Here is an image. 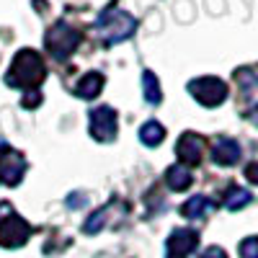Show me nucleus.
<instances>
[{
  "mask_svg": "<svg viewBox=\"0 0 258 258\" xmlns=\"http://www.w3.org/2000/svg\"><path fill=\"white\" fill-rule=\"evenodd\" d=\"M44 78H47V64L41 59V54L34 49H21L11 62V70H8L6 80H8V85L31 91V88L44 83Z\"/></svg>",
  "mask_w": 258,
  "mask_h": 258,
  "instance_id": "nucleus-1",
  "label": "nucleus"
},
{
  "mask_svg": "<svg viewBox=\"0 0 258 258\" xmlns=\"http://www.w3.org/2000/svg\"><path fill=\"white\" fill-rule=\"evenodd\" d=\"M137 29V18L129 16L124 11H109L98 18L96 24V34L103 44H119V41H126Z\"/></svg>",
  "mask_w": 258,
  "mask_h": 258,
  "instance_id": "nucleus-2",
  "label": "nucleus"
},
{
  "mask_svg": "<svg viewBox=\"0 0 258 258\" xmlns=\"http://www.w3.org/2000/svg\"><path fill=\"white\" fill-rule=\"evenodd\" d=\"M31 238V225L21 214L3 202L0 204V245L3 248H21Z\"/></svg>",
  "mask_w": 258,
  "mask_h": 258,
  "instance_id": "nucleus-3",
  "label": "nucleus"
},
{
  "mask_svg": "<svg viewBox=\"0 0 258 258\" xmlns=\"http://www.w3.org/2000/svg\"><path fill=\"white\" fill-rule=\"evenodd\" d=\"M188 93L194 96V101L207 106V109H217L220 103L227 101V83L222 78L214 75H204V78H194L188 83Z\"/></svg>",
  "mask_w": 258,
  "mask_h": 258,
  "instance_id": "nucleus-4",
  "label": "nucleus"
},
{
  "mask_svg": "<svg viewBox=\"0 0 258 258\" xmlns=\"http://www.w3.org/2000/svg\"><path fill=\"white\" fill-rule=\"evenodd\" d=\"M44 44H47V49L52 52L54 59H68V57L78 49V44H80V34H78L73 26L64 24V21H59V24H54V26L47 31Z\"/></svg>",
  "mask_w": 258,
  "mask_h": 258,
  "instance_id": "nucleus-5",
  "label": "nucleus"
},
{
  "mask_svg": "<svg viewBox=\"0 0 258 258\" xmlns=\"http://www.w3.org/2000/svg\"><path fill=\"white\" fill-rule=\"evenodd\" d=\"M119 132V119L111 106H98L91 111V135L98 142H111Z\"/></svg>",
  "mask_w": 258,
  "mask_h": 258,
  "instance_id": "nucleus-6",
  "label": "nucleus"
},
{
  "mask_svg": "<svg viewBox=\"0 0 258 258\" xmlns=\"http://www.w3.org/2000/svg\"><path fill=\"white\" fill-rule=\"evenodd\" d=\"M24 173H26L24 155L6 145L3 150H0V181H3L6 186H16V183H21Z\"/></svg>",
  "mask_w": 258,
  "mask_h": 258,
  "instance_id": "nucleus-7",
  "label": "nucleus"
},
{
  "mask_svg": "<svg viewBox=\"0 0 258 258\" xmlns=\"http://www.w3.org/2000/svg\"><path fill=\"white\" fill-rule=\"evenodd\" d=\"M199 245V232L197 230H188V227H181V230H173L170 238L165 240V258H186L188 253H194Z\"/></svg>",
  "mask_w": 258,
  "mask_h": 258,
  "instance_id": "nucleus-8",
  "label": "nucleus"
},
{
  "mask_svg": "<svg viewBox=\"0 0 258 258\" xmlns=\"http://www.w3.org/2000/svg\"><path fill=\"white\" fill-rule=\"evenodd\" d=\"M176 153H178V160L181 165H199L202 158H204V140L197 135V132H183L176 142Z\"/></svg>",
  "mask_w": 258,
  "mask_h": 258,
  "instance_id": "nucleus-9",
  "label": "nucleus"
},
{
  "mask_svg": "<svg viewBox=\"0 0 258 258\" xmlns=\"http://www.w3.org/2000/svg\"><path fill=\"white\" fill-rule=\"evenodd\" d=\"M240 145L235 142L232 137H220L217 142L212 145V160L217 163V165H222V168H230V165H235L240 160Z\"/></svg>",
  "mask_w": 258,
  "mask_h": 258,
  "instance_id": "nucleus-10",
  "label": "nucleus"
},
{
  "mask_svg": "<svg viewBox=\"0 0 258 258\" xmlns=\"http://www.w3.org/2000/svg\"><path fill=\"white\" fill-rule=\"evenodd\" d=\"M103 83H106V78H103L101 73H96V70L85 73V75L78 80V85H75V96H80V98H85V101H91V98H96V96L101 93Z\"/></svg>",
  "mask_w": 258,
  "mask_h": 258,
  "instance_id": "nucleus-11",
  "label": "nucleus"
},
{
  "mask_svg": "<svg viewBox=\"0 0 258 258\" xmlns=\"http://www.w3.org/2000/svg\"><path fill=\"white\" fill-rule=\"evenodd\" d=\"M165 183L170 186V191H186L194 183V176H191V170L186 165L176 163V165H170L165 170Z\"/></svg>",
  "mask_w": 258,
  "mask_h": 258,
  "instance_id": "nucleus-12",
  "label": "nucleus"
},
{
  "mask_svg": "<svg viewBox=\"0 0 258 258\" xmlns=\"http://www.w3.org/2000/svg\"><path fill=\"white\" fill-rule=\"evenodd\" d=\"M212 209H214V202L209 197H191L181 207V214H183V217H188V220H202V217H207Z\"/></svg>",
  "mask_w": 258,
  "mask_h": 258,
  "instance_id": "nucleus-13",
  "label": "nucleus"
},
{
  "mask_svg": "<svg viewBox=\"0 0 258 258\" xmlns=\"http://www.w3.org/2000/svg\"><path fill=\"white\" fill-rule=\"evenodd\" d=\"M163 137H165V126H163V124H158V121H147V124H142V126H140V142H142V145H147V147L160 145V142H163Z\"/></svg>",
  "mask_w": 258,
  "mask_h": 258,
  "instance_id": "nucleus-14",
  "label": "nucleus"
},
{
  "mask_svg": "<svg viewBox=\"0 0 258 258\" xmlns=\"http://www.w3.org/2000/svg\"><path fill=\"white\" fill-rule=\"evenodd\" d=\"M250 199H253V197H250L248 188H243V186H230V191L225 194V207H227L230 212H238V209L248 207Z\"/></svg>",
  "mask_w": 258,
  "mask_h": 258,
  "instance_id": "nucleus-15",
  "label": "nucleus"
},
{
  "mask_svg": "<svg viewBox=\"0 0 258 258\" xmlns=\"http://www.w3.org/2000/svg\"><path fill=\"white\" fill-rule=\"evenodd\" d=\"M142 91H145V101L147 103H160L163 91H160V83H158L155 73H150V70L142 73Z\"/></svg>",
  "mask_w": 258,
  "mask_h": 258,
  "instance_id": "nucleus-16",
  "label": "nucleus"
},
{
  "mask_svg": "<svg viewBox=\"0 0 258 258\" xmlns=\"http://www.w3.org/2000/svg\"><path fill=\"white\" fill-rule=\"evenodd\" d=\"M114 209V204H106V207H101L98 212H93L91 217H88V222H85V232L88 235H93V232H98V230H103V225H106V214H109Z\"/></svg>",
  "mask_w": 258,
  "mask_h": 258,
  "instance_id": "nucleus-17",
  "label": "nucleus"
},
{
  "mask_svg": "<svg viewBox=\"0 0 258 258\" xmlns=\"http://www.w3.org/2000/svg\"><path fill=\"white\" fill-rule=\"evenodd\" d=\"M240 255L243 258H258V238H245L240 243Z\"/></svg>",
  "mask_w": 258,
  "mask_h": 258,
  "instance_id": "nucleus-18",
  "label": "nucleus"
},
{
  "mask_svg": "<svg viewBox=\"0 0 258 258\" xmlns=\"http://www.w3.org/2000/svg\"><path fill=\"white\" fill-rule=\"evenodd\" d=\"M245 178L253 183V186H258V160L255 163H248L245 165Z\"/></svg>",
  "mask_w": 258,
  "mask_h": 258,
  "instance_id": "nucleus-19",
  "label": "nucleus"
},
{
  "mask_svg": "<svg viewBox=\"0 0 258 258\" xmlns=\"http://www.w3.org/2000/svg\"><path fill=\"white\" fill-rule=\"evenodd\" d=\"M202 258H227V253H225L220 245H209V248L202 253Z\"/></svg>",
  "mask_w": 258,
  "mask_h": 258,
  "instance_id": "nucleus-20",
  "label": "nucleus"
}]
</instances>
